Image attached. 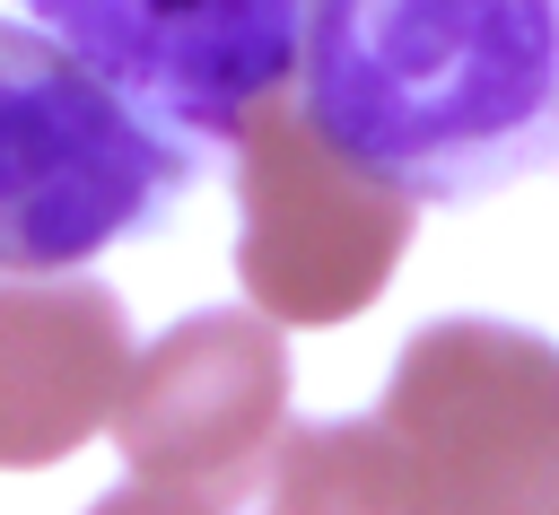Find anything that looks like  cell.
Wrapping results in <instances>:
<instances>
[{
  "instance_id": "ba28073f",
  "label": "cell",
  "mask_w": 559,
  "mask_h": 515,
  "mask_svg": "<svg viewBox=\"0 0 559 515\" xmlns=\"http://www.w3.org/2000/svg\"><path fill=\"white\" fill-rule=\"evenodd\" d=\"M262 515H428V498L376 419H323L280 436Z\"/></svg>"
},
{
  "instance_id": "277c9868",
  "label": "cell",
  "mask_w": 559,
  "mask_h": 515,
  "mask_svg": "<svg viewBox=\"0 0 559 515\" xmlns=\"http://www.w3.org/2000/svg\"><path fill=\"white\" fill-rule=\"evenodd\" d=\"M236 148V279L262 323H349L384 297L402 244H411V201L349 166L306 105L280 87L271 105L245 113Z\"/></svg>"
},
{
  "instance_id": "9c48e42d",
  "label": "cell",
  "mask_w": 559,
  "mask_h": 515,
  "mask_svg": "<svg viewBox=\"0 0 559 515\" xmlns=\"http://www.w3.org/2000/svg\"><path fill=\"white\" fill-rule=\"evenodd\" d=\"M87 515H227V506H210V498H175V489H148V480H131V489H105Z\"/></svg>"
},
{
  "instance_id": "7a4b0ae2",
  "label": "cell",
  "mask_w": 559,
  "mask_h": 515,
  "mask_svg": "<svg viewBox=\"0 0 559 515\" xmlns=\"http://www.w3.org/2000/svg\"><path fill=\"white\" fill-rule=\"evenodd\" d=\"M201 157L52 35L0 17V279H79L96 253L157 236Z\"/></svg>"
},
{
  "instance_id": "3957f363",
  "label": "cell",
  "mask_w": 559,
  "mask_h": 515,
  "mask_svg": "<svg viewBox=\"0 0 559 515\" xmlns=\"http://www.w3.org/2000/svg\"><path fill=\"white\" fill-rule=\"evenodd\" d=\"M376 428L402 445L428 515H559V349L542 332L489 314L411 332Z\"/></svg>"
},
{
  "instance_id": "8992f818",
  "label": "cell",
  "mask_w": 559,
  "mask_h": 515,
  "mask_svg": "<svg viewBox=\"0 0 559 515\" xmlns=\"http://www.w3.org/2000/svg\"><path fill=\"white\" fill-rule=\"evenodd\" d=\"M35 35L87 61L114 96L166 122L192 148L245 131L297 79V17L306 0H17Z\"/></svg>"
},
{
  "instance_id": "52a82bcc",
  "label": "cell",
  "mask_w": 559,
  "mask_h": 515,
  "mask_svg": "<svg viewBox=\"0 0 559 515\" xmlns=\"http://www.w3.org/2000/svg\"><path fill=\"white\" fill-rule=\"evenodd\" d=\"M131 384L122 297L96 279H0V471H44L114 428Z\"/></svg>"
},
{
  "instance_id": "5b68a950",
  "label": "cell",
  "mask_w": 559,
  "mask_h": 515,
  "mask_svg": "<svg viewBox=\"0 0 559 515\" xmlns=\"http://www.w3.org/2000/svg\"><path fill=\"white\" fill-rule=\"evenodd\" d=\"M288 436V349L262 314H183L131 358V384L114 402V445L131 480L245 506L271 480V454Z\"/></svg>"
},
{
  "instance_id": "6da1fadb",
  "label": "cell",
  "mask_w": 559,
  "mask_h": 515,
  "mask_svg": "<svg viewBox=\"0 0 559 515\" xmlns=\"http://www.w3.org/2000/svg\"><path fill=\"white\" fill-rule=\"evenodd\" d=\"M306 122L411 209L559 175V0H306Z\"/></svg>"
}]
</instances>
